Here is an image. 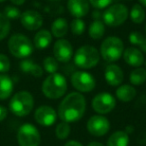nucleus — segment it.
Segmentation results:
<instances>
[{
  "instance_id": "ddd939ff",
  "label": "nucleus",
  "mask_w": 146,
  "mask_h": 146,
  "mask_svg": "<svg viewBox=\"0 0 146 146\" xmlns=\"http://www.w3.org/2000/svg\"><path fill=\"white\" fill-rule=\"evenodd\" d=\"M20 21L22 26L27 30H37L43 24V17L35 10H26L21 14Z\"/></svg>"
},
{
  "instance_id": "f704fd0d",
  "label": "nucleus",
  "mask_w": 146,
  "mask_h": 146,
  "mask_svg": "<svg viewBox=\"0 0 146 146\" xmlns=\"http://www.w3.org/2000/svg\"><path fill=\"white\" fill-rule=\"evenodd\" d=\"M6 116H7V109L0 105V122L3 121L6 118Z\"/></svg>"
},
{
  "instance_id": "2eb2a0df",
  "label": "nucleus",
  "mask_w": 146,
  "mask_h": 146,
  "mask_svg": "<svg viewBox=\"0 0 146 146\" xmlns=\"http://www.w3.org/2000/svg\"><path fill=\"white\" fill-rule=\"evenodd\" d=\"M104 77L109 85L118 86L123 81V71L118 65L109 64L108 66H106L105 71H104Z\"/></svg>"
},
{
  "instance_id": "423d86ee",
  "label": "nucleus",
  "mask_w": 146,
  "mask_h": 146,
  "mask_svg": "<svg viewBox=\"0 0 146 146\" xmlns=\"http://www.w3.org/2000/svg\"><path fill=\"white\" fill-rule=\"evenodd\" d=\"M10 53L17 58H26L33 52V44L28 37L22 34H14L8 41Z\"/></svg>"
},
{
  "instance_id": "bb28decb",
  "label": "nucleus",
  "mask_w": 146,
  "mask_h": 146,
  "mask_svg": "<svg viewBox=\"0 0 146 146\" xmlns=\"http://www.w3.org/2000/svg\"><path fill=\"white\" fill-rule=\"evenodd\" d=\"M70 134V125L67 122H60L59 124H57L56 129H55V135L58 139L64 140Z\"/></svg>"
},
{
  "instance_id": "393cba45",
  "label": "nucleus",
  "mask_w": 146,
  "mask_h": 146,
  "mask_svg": "<svg viewBox=\"0 0 146 146\" xmlns=\"http://www.w3.org/2000/svg\"><path fill=\"white\" fill-rule=\"evenodd\" d=\"M129 80L133 85H141L146 81V69L137 67L129 75Z\"/></svg>"
},
{
  "instance_id": "1a4fd4ad",
  "label": "nucleus",
  "mask_w": 146,
  "mask_h": 146,
  "mask_svg": "<svg viewBox=\"0 0 146 146\" xmlns=\"http://www.w3.org/2000/svg\"><path fill=\"white\" fill-rule=\"evenodd\" d=\"M71 83L79 92H90L96 85L94 77L86 71H75L71 76Z\"/></svg>"
},
{
  "instance_id": "0eeeda50",
  "label": "nucleus",
  "mask_w": 146,
  "mask_h": 146,
  "mask_svg": "<svg viewBox=\"0 0 146 146\" xmlns=\"http://www.w3.org/2000/svg\"><path fill=\"white\" fill-rule=\"evenodd\" d=\"M129 16V11L125 5L116 3L109 6L102 14L103 22L109 27H118L123 24Z\"/></svg>"
},
{
  "instance_id": "f257e3e1",
  "label": "nucleus",
  "mask_w": 146,
  "mask_h": 146,
  "mask_svg": "<svg viewBox=\"0 0 146 146\" xmlns=\"http://www.w3.org/2000/svg\"><path fill=\"white\" fill-rule=\"evenodd\" d=\"M86 109V100L79 92L69 93L61 101L58 115L62 121L67 123L77 122L83 117Z\"/></svg>"
},
{
  "instance_id": "dca6fc26",
  "label": "nucleus",
  "mask_w": 146,
  "mask_h": 146,
  "mask_svg": "<svg viewBox=\"0 0 146 146\" xmlns=\"http://www.w3.org/2000/svg\"><path fill=\"white\" fill-rule=\"evenodd\" d=\"M67 9L73 17L81 18L89 12V2L88 0H68Z\"/></svg>"
},
{
  "instance_id": "473e14b6",
  "label": "nucleus",
  "mask_w": 146,
  "mask_h": 146,
  "mask_svg": "<svg viewBox=\"0 0 146 146\" xmlns=\"http://www.w3.org/2000/svg\"><path fill=\"white\" fill-rule=\"evenodd\" d=\"M129 42L131 43V44L133 45H139L142 43V41L144 40V38L145 37L143 36V35L141 34L140 32H138V31H133V32H131L129 34Z\"/></svg>"
},
{
  "instance_id": "4c0bfd02",
  "label": "nucleus",
  "mask_w": 146,
  "mask_h": 146,
  "mask_svg": "<svg viewBox=\"0 0 146 146\" xmlns=\"http://www.w3.org/2000/svg\"><path fill=\"white\" fill-rule=\"evenodd\" d=\"M140 48L143 52L146 53V38H144V40L142 41V43L140 44Z\"/></svg>"
},
{
  "instance_id": "6e6552de",
  "label": "nucleus",
  "mask_w": 146,
  "mask_h": 146,
  "mask_svg": "<svg viewBox=\"0 0 146 146\" xmlns=\"http://www.w3.org/2000/svg\"><path fill=\"white\" fill-rule=\"evenodd\" d=\"M40 133L32 124H23L17 132V141L20 146H39Z\"/></svg>"
},
{
  "instance_id": "2f4dec72",
  "label": "nucleus",
  "mask_w": 146,
  "mask_h": 146,
  "mask_svg": "<svg viewBox=\"0 0 146 146\" xmlns=\"http://www.w3.org/2000/svg\"><path fill=\"white\" fill-rule=\"evenodd\" d=\"M88 2H89V4H91L94 8L100 10V9H104L109 6V5L113 2V0H88Z\"/></svg>"
},
{
  "instance_id": "b1692460",
  "label": "nucleus",
  "mask_w": 146,
  "mask_h": 146,
  "mask_svg": "<svg viewBox=\"0 0 146 146\" xmlns=\"http://www.w3.org/2000/svg\"><path fill=\"white\" fill-rule=\"evenodd\" d=\"M105 33V24L101 20H94L90 24L88 34L92 39H100Z\"/></svg>"
},
{
  "instance_id": "a878e982",
  "label": "nucleus",
  "mask_w": 146,
  "mask_h": 146,
  "mask_svg": "<svg viewBox=\"0 0 146 146\" xmlns=\"http://www.w3.org/2000/svg\"><path fill=\"white\" fill-rule=\"evenodd\" d=\"M129 17L132 22L140 24L145 19V10L140 4H134L131 8V11L129 12Z\"/></svg>"
},
{
  "instance_id": "4468645a",
  "label": "nucleus",
  "mask_w": 146,
  "mask_h": 146,
  "mask_svg": "<svg viewBox=\"0 0 146 146\" xmlns=\"http://www.w3.org/2000/svg\"><path fill=\"white\" fill-rule=\"evenodd\" d=\"M34 118L38 124L42 126H51L55 123L57 119V113L52 107L42 105L36 109Z\"/></svg>"
},
{
  "instance_id": "6ab92c4d",
  "label": "nucleus",
  "mask_w": 146,
  "mask_h": 146,
  "mask_svg": "<svg viewBox=\"0 0 146 146\" xmlns=\"http://www.w3.org/2000/svg\"><path fill=\"white\" fill-rule=\"evenodd\" d=\"M51 41H52V34L46 29L38 31L34 36V45L39 50L47 48L50 45Z\"/></svg>"
},
{
  "instance_id": "7ed1b4c3",
  "label": "nucleus",
  "mask_w": 146,
  "mask_h": 146,
  "mask_svg": "<svg viewBox=\"0 0 146 146\" xmlns=\"http://www.w3.org/2000/svg\"><path fill=\"white\" fill-rule=\"evenodd\" d=\"M99 58L100 55L98 50L90 45L79 47L73 57L75 65L81 69H90L95 67L99 62Z\"/></svg>"
},
{
  "instance_id": "f8f14e48",
  "label": "nucleus",
  "mask_w": 146,
  "mask_h": 146,
  "mask_svg": "<svg viewBox=\"0 0 146 146\" xmlns=\"http://www.w3.org/2000/svg\"><path fill=\"white\" fill-rule=\"evenodd\" d=\"M53 54L57 61L66 63L73 57V47L66 39H59L53 46Z\"/></svg>"
},
{
  "instance_id": "e433bc0d",
  "label": "nucleus",
  "mask_w": 146,
  "mask_h": 146,
  "mask_svg": "<svg viewBox=\"0 0 146 146\" xmlns=\"http://www.w3.org/2000/svg\"><path fill=\"white\" fill-rule=\"evenodd\" d=\"M10 1L15 5H22V4H24L26 0H10Z\"/></svg>"
},
{
  "instance_id": "9b49d317",
  "label": "nucleus",
  "mask_w": 146,
  "mask_h": 146,
  "mask_svg": "<svg viewBox=\"0 0 146 146\" xmlns=\"http://www.w3.org/2000/svg\"><path fill=\"white\" fill-rule=\"evenodd\" d=\"M87 130L93 136H103L109 131L110 123L109 120L102 115H94L89 118L87 121Z\"/></svg>"
},
{
  "instance_id": "f3484780",
  "label": "nucleus",
  "mask_w": 146,
  "mask_h": 146,
  "mask_svg": "<svg viewBox=\"0 0 146 146\" xmlns=\"http://www.w3.org/2000/svg\"><path fill=\"white\" fill-rule=\"evenodd\" d=\"M123 58L129 66L140 67L144 63V56L139 49L135 47H129L123 52Z\"/></svg>"
},
{
  "instance_id": "5701e85b",
  "label": "nucleus",
  "mask_w": 146,
  "mask_h": 146,
  "mask_svg": "<svg viewBox=\"0 0 146 146\" xmlns=\"http://www.w3.org/2000/svg\"><path fill=\"white\" fill-rule=\"evenodd\" d=\"M129 136L124 131H116L107 140V146H128Z\"/></svg>"
},
{
  "instance_id": "ea45409f",
  "label": "nucleus",
  "mask_w": 146,
  "mask_h": 146,
  "mask_svg": "<svg viewBox=\"0 0 146 146\" xmlns=\"http://www.w3.org/2000/svg\"><path fill=\"white\" fill-rule=\"evenodd\" d=\"M140 4H142L144 7H146V0H139Z\"/></svg>"
},
{
  "instance_id": "c756f323",
  "label": "nucleus",
  "mask_w": 146,
  "mask_h": 146,
  "mask_svg": "<svg viewBox=\"0 0 146 146\" xmlns=\"http://www.w3.org/2000/svg\"><path fill=\"white\" fill-rule=\"evenodd\" d=\"M71 32L74 35H81L83 34L85 30V22L81 18H75L73 19L70 25Z\"/></svg>"
},
{
  "instance_id": "cd10ccee",
  "label": "nucleus",
  "mask_w": 146,
  "mask_h": 146,
  "mask_svg": "<svg viewBox=\"0 0 146 146\" xmlns=\"http://www.w3.org/2000/svg\"><path fill=\"white\" fill-rule=\"evenodd\" d=\"M43 67L45 71L48 72L49 74L56 73L58 70V61L55 59V57L48 56L43 60Z\"/></svg>"
},
{
  "instance_id": "412c9836",
  "label": "nucleus",
  "mask_w": 146,
  "mask_h": 146,
  "mask_svg": "<svg viewBox=\"0 0 146 146\" xmlns=\"http://www.w3.org/2000/svg\"><path fill=\"white\" fill-rule=\"evenodd\" d=\"M136 96V90L133 86L124 84L116 89V97L123 102H129Z\"/></svg>"
},
{
  "instance_id": "a211bd4d",
  "label": "nucleus",
  "mask_w": 146,
  "mask_h": 146,
  "mask_svg": "<svg viewBox=\"0 0 146 146\" xmlns=\"http://www.w3.org/2000/svg\"><path fill=\"white\" fill-rule=\"evenodd\" d=\"M20 69L25 74H29L34 77H41L43 74V70L40 65H38L30 59H24L23 61H21Z\"/></svg>"
},
{
  "instance_id": "a19ab883",
  "label": "nucleus",
  "mask_w": 146,
  "mask_h": 146,
  "mask_svg": "<svg viewBox=\"0 0 146 146\" xmlns=\"http://www.w3.org/2000/svg\"><path fill=\"white\" fill-rule=\"evenodd\" d=\"M3 1H5V0H0V2H3Z\"/></svg>"
},
{
  "instance_id": "39448f33",
  "label": "nucleus",
  "mask_w": 146,
  "mask_h": 146,
  "mask_svg": "<svg viewBox=\"0 0 146 146\" xmlns=\"http://www.w3.org/2000/svg\"><path fill=\"white\" fill-rule=\"evenodd\" d=\"M124 52V44L120 38L109 36L101 43L100 54L107 62H114L121 58Z\"/></svg>"
},
{
  "instance_id": "c9c22d12",
  "label": "nucleus",
  "mask_w": 146,
  "mask_h": 146,
  "mask_svg": "<svg viewBox=\"0 0 146 146\" xmlns=\"http://www.w3.org/2000/svg\"><path fill=\"white\" fill-rule=\"evenodd\" d=\"M64 146H83V145H82L80 142L75 141V140H70V141L67 142Z\"/></svg>"
},
{
  "instance_id": "37998d69",
  "label": "nucleus",
  "mask_w": 146,
  "mask_h": 146,
  "mask_svg": "<svg viewBox=\"0 0 146 146\" xmlns=\"http://www.w3.org/2000/svg\"><path fill=\"white\" fill-rule=\"evenodd\" d=\"M145 31H146V26H145Z\"/></svg>"
},
{
  "instance_id": "7c9ffc66",
  "label": "nucleus",
  "mask_w": 146,
  "mask_h": 146,
  "mask_svg": "<svg viewBox=\"0 0 146 146\" xmlns=\"http://www.w3.org/2000/svg\"><path fill=\"white\" fill-rule=\"evenodd\" d=\"M3 14H4L9 20H10V19H18V18H20V16H21L20 10H19L17 7H14V6H7L6 8H5Z\"/></svg>"
},
{
  "instance_id": "79ce46f5",
  "label": "nucleus",
  "mask_w": 146,
  "mask_h": 146,
  "mask_svg": "<svg viewBox=\"0 0 146 146\" xmlns=\"http://www.w3.org/2000/svg\"><path fill=\"white\" fill-rule=\"evenodd\" d=\"M50 1H57V0H50Z\"/></svg>"
},
{
  "instance_id": "4be33fe9",
  "label": "nucleus",
  "mask_w": 146,
  "mask_h": 146,
  "mask_svg": "<svg viewBox=\"0 0 146 146\" xmlns=\"http://www.w3.org/2000/svg\"><path fill=\"white\" fill-rule=\"evenodd\" d=\"M68 23L64 18H57L51 26V34L56 38H62L67 34Z\"/></svg>"
},
{
  "instance_id": "58836bf2",
  "label": "nucleus",
  "mask_w": 146,
  "mask_h": 146,
  "mask_svg": "<svg viewBox=\"0 0 146 146\" xmlns=\"http://www.w3.org/2000/svg\"><path fill=\"white\" fill-rule=\"evenodd\" d=\"M87 146H104V145L102 143H100V142L92 141V142H90V143H88Z\"/></svg>"
},
{
  "instance_id": "f03ea898",
  "label": "nucleus",
  "mask_w": 146,
  "mask_h": 146,
  "mask_svg": "<svg viewBox=\"0 0 146 146\" xmlns=\"http://www.w3.org/2000/svg\"><path fill=\"white\" fill-rule=\"evenodd\" d=\"M67 90L66 78L60 73L49 74L42 84V92L49 99H58L62 97Z\"/></svg>"
},
{
  "instance_id": "aec40b11",
  "label": "nucleus",
  "mask_w": 146,
  "mask_h": 146,
  "mask_svg": "<svg viewBox=\"0 0 146 146\" xmlns=\"http://www.w3.org/2000/svg\"><path fill=\"white\" fill-rule=\"evenodd\" d=\"M13 91V81L6 74H0V100L7 99Z\"/></svg>"
},
{
  "instance_id": "9d476101",
  "label": "nucleus",
  "mask_w": 146,
  "mask_h": 146,
  "mask_svg": "<svg viewBox=\"0 0 146 146\" xmlns=\"http://www.w3.org/2000/svg\"><path fill=\"white\" fill-rule=\"evenodd\" d=\"M116 101L113 95L107 92L99 93L92 100V107L94 111L99 114H107L115 108Z\"/></svg>"
},
{
  "instance_id": "72a5a7b5",
  "label": "nucleus",
  "mask_w": 146,
  "mask_h": 146,
  "mask_svg": "<svg viewBox=\"0 0 146 146\" xmlns=\"http://www.w3.org/2000/svg\"><path fill=\"white\" fill-rule=\"evenodd\" d=\"M10 69L9 58L4 54H0V73H5Z\"/></svg>"
},
{
  "instance_id": "20e7f679",
  "label": "nucleus",
  "mask_w": 146,
  "mask_h": 146,
  "mask_svg": "<svg viewBox=\"0 0 146 146\" xmlns=\"http://www.w3.org/2000/svg\"><path fill=\"white\" fill-rule=\"evenodd\" d=\"M34 106L33 96L27 91H19L11 98L9 108L14 115L23 117L32 111Z\"/></svg>"
},
{
  "instance_id": "c85d7f7f",
  "label": "nucleus",
  "mask_w": 146,
  "mask_h": 146,
  "mask_svg": "<svg viewBox=\"0 0 146 146\" xmlns=\"http://www.w3.org/2000/svg\"><path fill=\"white\" fill-rule=\"evenodd\" d=\"M10 30V21L3 13H0V40L4 39Z\"/></svg>"
}]
</instances>
